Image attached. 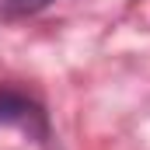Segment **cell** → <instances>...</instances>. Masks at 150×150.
<instances>
[{"instance_id":"cell-1","label":"cell","mask_w":150,"mask_h":150,"mask_svg":"<svg viewBox=\"0 0 150 150\" xmlns=\"http://www.w3.org/2000/svg\"><path fill=\"white\" fill-rule=\"evenodd\" d=\"M0 126H18L32 140L49 143V119L42 112V105L32 101L28 94H21V91L0 87Z\"/></svg>"},{"instance_id":"cell-2","label":"cell","mask_w":150,"mask_h":150,"mask_svg":"<svg viewBox=\"0 0 150 150\" xmlns=\"http://www.w3.org/2000/svg\"><path fill=\"white\" fill-rule=\"evenodd\" d=\"M49 4H52V0H4L0 11H4V18H28V14L45 11Z\"/></svg>"}]
</instances>
